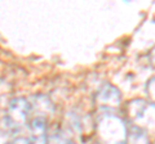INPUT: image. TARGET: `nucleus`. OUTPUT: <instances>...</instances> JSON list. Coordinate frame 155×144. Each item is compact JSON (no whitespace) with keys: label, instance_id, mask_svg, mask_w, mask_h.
I'll return each mask as SVG.
<instances>
[{"label":"nucleus","instance_id":"f257e3e1","mask_svg":"<svg viewBox=\"0 0 155 144\" xmlns=\"http://www.w3.org/2000/svg\"><path fill=\"white\" fill-rule=\"evenodd\" d=\"M100 144H125L127 126L119 117L114 114H102L97 122Z\"/></svg>","mask_w":155,"mask_h":144},{"label":"nucleus","instance_id":"f03ea898","mask_svg":"<svg viewBox=\"0 0 155 144\" xmlns=\"http://www.w3.org/2000/svg\"><path fill=\"white\" fill-rule=\"evenodd\" d=\"M128 114L130 121L136 127L142 129L143 126L154 124V105L145 100H133L128 105Z\"/></svg>","mask_w":155,"mask_h":144},{"label":"nucleus","instance_id":"7ed1b4c3","mask_svg":"<svg viewBox=\"0 0 155 144\" xmlns=\"http://www.w3.org/2000/svg\"><path fill=\"white\" fill-rule=\"evenodd\" d=\"M28 111H30V104L25 99L19 98V99L12 100L8 109V117H7L8 127L13 129V130L22 127L26 124Z\"/></svg>","mask_w":155,"mask_h":144},{"label":"nucleus","instance_id":"20e7f679","mask_svg":"<svg viewBox=\"0 0 155 144\" xmlns=\"http://www.w3.org/2000/svg\"><path fill=\"white\" fill-rule=\"evenodd\" d=\"M96 102H97V105H100L101 108H106V109L116 108L120 104V93L114 86L106 84L97 93Z\"/></svg>","mask_w":155,"mask_h":144},{"label":"nucleus","instance_id":"39448f33","mask_svg":"<svg viewBox=\"0 0 155 144\" xmlns=\"http://www.w3.org/2000/svg\"><path fill=\"white\" fill-rule=\"evenodd\" d=\"M45 120L43 117H38L31 124V142L30 144H47L45 135Z\"/></svg>","mask_w":155,"mask_h":144},{"label":"nucleus","instance_id":"423d86ee","mask_svg":"<svg viewBox=\"0 0 155 144\" xmlns=\"http://www.w3.org/2000/svg\"><path fill=\"white\" fill-rule=\"evenodd\" d=\"M127 139L129 144H150L146 134L138 127H133L132 131L127 134Z\"/></svg>","mask_w":155,"mask_h":144},{"label":"nucleus","instance_id":"0eeeda50","mask_svg":"<svg viewBox=\"0 0 155 144\" xmlns=\"http://www.w3.org/2000/svg\"><path fill=\"white\" fill-rule=\"evenodd\" d=\"M0 144H13L12 133L9 130H0Z\"/></svg>","mask_w":155,"mask_h":144},{"label":"nucleus","instance_id":"6e6552de","mask_svg":"<svg viewBox=\"0 0 155 144\" xmlns=\"http://www.w3.org/2000/svg\"><path fill=\"white\" fill-rule=\"evenodd\" d=\"M13 144H30L26 139H18V140H14Z\"/></svg>","mask_w":155,"mask_h":144}]
</instances>
